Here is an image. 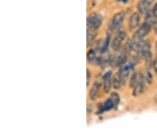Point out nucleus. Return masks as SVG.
<instances>
[{
    "mask_svg": "<svg viewBox=\"0 0 157 130\" xmlns=\"http://www.w3.org/2000/svg\"><path fill=\"white\" fill-rule=\"evenodd\" d=\"M96 35H97V33H96L95 30H87V34H86V37H87V39H86L87 46H90L94 42Z\"/></svg>",
    "mask_w": 157,
    "mask_h": 130,
    "instance_id": "nucleus-15",
    "label": "nucleus"
},
{
    "mask_svg": "<svg viewBox=\"0 0 157 130\" xmlns=\"http://www.w3.org/2000/svg\"><path fill=\"white\" fill-rule=\"evenodd\" d=\"M141 22V15L138 12H134L132 16L130 17L129 19V29L131 31L134 30L136 27L139 26Z\"/></svg>",
    "mask_w": 157,
    "mask_h": 130,
    "instance_id": "nucleus-6",
    "label": "nucleus"
},
{
    "mask_svg": "<svg viewBox=\"0 0 157 130\" xmlns=\"http://www.w3.org/2000/svg\"><path fill=\"white\" fill-rule=\"evenodd\" d=\"M110 99L113 100V104H114V107H116L119 105V103H120V97H119V94H116V93H113V94H111V98H110Z\"/></svg>",
    "mask_w": 157,
    "mask_h": 130,
    "instance_id": "nucleus-17",
    "label": "nucleus"
},
{
    "mask_svg": "<svg viewBox=\"0 0 157 130\" xmlns=\"http://www.w3.org/2000/svg\"><path fill=\"white\" fill-rule=\"evenodd\" d=\"M112 84H113V86L114 89H119L121 88V85L123 84L122 83V80H121V74L120 73H116L114 76H113V79L112 81Z\"/></svg>",
    "mask_w": 157,
    "mask_h": 130,
    "instance_id": "nucleus-13",
    "label": "nucleus"
},
{
    "mask_svg": "<svg viewBox=\"0 0 157 130\" xmlns=\"http://www.w3.org/2000/svg\"><path fill=\"white\" fill-rule=\"evenodd\" d=\"M156 102H157V94H156Z\"/></svg>",
    "mask_w": 157,
    "mask_h": 130,
    "instance_id": "nucleus-24",
    "label": "nucleus"
},
{
    "mask_svg": "<svg viewBox=\"0 0 157 130\" xmlns=\"http://www.w3.org/2000/svg\"><path fill=\"white\" fill-rule=\"evenodd\" d=\"M156 50H157V42H156Z\"/></svg>",
    "mask_w": 157,
    "mask_h": 130,
    "instance_id": "nucleus-25",
    "label": "nucleus"
},
{
    "mask_svg": "<svg viewBox=\"0 0 157 130\" xmlns=\"http://www.w3.org/2000/svg\"><path fill=\"white\" fill-rule=\"evenodd\" d=\"M152 2H153V0H141L138 3L137 9H138L140 15L146 14L149 11V7H150Z\"/></svg>",
    "mask_w": 157,
    "mask_h": 130,
    "instance_id": "nucleus-5",
    "label": "nucleus"
},
{
    "mask_svg": "<svg viewBox=\"0 0 157 130\" xmlns=\"http://www.w3.org/2000/svg\"><path fill=\"white\" fill-rule=\"evenodd\" d=\"M132 64H127V65H124L121 67V70L120 72V74H121V80H122V83L126 84L127 80H128V77H129V73H130V69L132 68Z\"/></svg>",
    "mask_w": 157,
    "mask_h": 130,
    "instance_id": "nucleus-8",
    "label": "nucleus"
},
{
    "mask_svg": "<svg viewBox=\"0 0 157 130\" xmlns=\"http://www.w3.org/2000/svg\"><path fill=\"white\" fill-rule=\"evenodd\" d=\"M126 56L124 52H121V54H119L113 60V65L114 66H121L124 63L126 62Z\"/></svg>",
    "mask_w": 157,
    "mask_h": 130,
    "instance_id": "nucleus-12",
    "label": "nucleus"
},
{
    "mask_svg": "<svg viewBox=\"0 0 157 130\" xmlns=\"http://www.w3.org/2000/svg\"><path fill=\"white\" fill-rule=\"evenodd\" d=\"M96 49H91L87 53V60L90 63H100V58L98 57Z\"/></svg>",
    "mask_w": 157,
    "mask_h": 130,
    "instance_id": "nucleus-10",
    "label": "nucleus"
},
{
    "mask_svg": "<svg viewBox=\"0 0 157 130\" xmlns=\"http://www.w3.org/2000/svg\"><path fill=\"white\" fill-rule=\"evenodd\" d=\"M112 73L108 72L103 76V86H104V91L105 93H109L112 86Z\"/></svg>",
    "mask_w": 157,
    "mask_h": 130,
    "instance_id": "nucleus-7",
    "label": "nucleus"
},
{
    "mask_svg": "<svg viewBox=\"0 0 157 130\" xmlns=\"http://www.w3.org/2000/svg\"><path fill=\"white\" fill-rule=\"evenodd\" d=\"M119 1H121V2H123V3H126V2H127L128 0H119Z\"/></svg>",
    "mask_w": 157,
    "mask_h": 130,
    "instance_id": "nucleus-23",
    "label": "nucleus"
},
{
    "mask_svg": "<svg viewBox=\"0 0 157 130\" xmlns=\"http://www.w3.org/2000/svg\"><path fill=\"white\" fill-rule=\"evenodd\" d=\"M152 26L154 27V30H155V32L157 33V18L156 17V19L154 20V22H153V24H152Z\"/></svg>",
    "mask_w": 157,
    "mask_h": 130,
    "instance_id": "nucleus-19",
    "label": "nucleus"
},
{
    "mask_svg": "<svg viewBox=\"0 0 157 130\" xmlns=\"http://www.w3.org/2000/svg\"><path fill=\"white\" fill-rule=\"evenodd\" d=\"M156 19V17L154 16V13L152 11H148L147 13H146V17H145V21L146 22H148L150 24H153L154 20Z\"/></svg>",
    "mask_w": 157,
    "mask_h": 130,
    "instance_id": "nucleus-16",
    "label": "nucleus"
},
{
    "mask_svg": "<svg viewBox=\"0 0 157 130\" xmlns=\"http://www.w3.org/2000/svg\"><path fill=\"white\" fill-rule=\"evenodd\" d=\"M144 79H145L146 81L148 82L152 81V75H151V73H150L149 72H147V73H146V77H145Z\"/></svg>",
    "mask_w": 157,
    "mask_h": 130,
    "instance_id": "nucleus-18",
    "label": "nucleus"
},
{
    "mask_svg": "<svg viewBox=\"0 0 157 130\" xmlns=\"http://www.w3.org/2000/svg\"><path fill=\"white\" fill-rule=\"evenodd\" d=\"M152 29V24L144 21V23L141 25V26L137 30V32L134 33V38L137 39H143L148 33H150Z\"/></svg>",
    "mask_w": 157,
    "mask_h": 130,
    "instance_id": "nucleus-3",
    "label": "nucleus"
},
{
    "mask_svg": "<svg viewBox=\"0 0 157 130\" xmlns=\"http://www.w3.org/2000/svg\"><path fill=\"white\" fill-rule=\"evenodd\" d=\"M102 24V17L98 13H91L87 17V30H95L100 28Z\"/></svg>",
    "mask_w": 157,
    "mask_h": 130,
    "instance_id": "nucleus-1",
    "label": "nucleus"
},
{
    "mask_svg": "<svg viewBox=\"0 0 157 130\" xmlns=\"http://www.w3.org/2000/svg\"><path fill=\"white\" fill-rule=\"evenodd\" d=\"M153 66H154V69H155L156 73H157V60H156L153 62Z\"/></svg>",
    "mask_w": 157,
    "mask_h": 130,
    "instance_id": "nucleus-21",
    "label": "nucleus"
},
{
    "mask_svg": "<svg viewBox=\"0 0 157 130\" xmlns=\"http://www.w3.org/2000/svg\"><path fill=\"white\" fill-rule=\"evenodd\" d=\"M153 13H154V16L156 17L157 18V2L156 3V4H155V6H154V8H153Z\"/></svg>",
    "mask_w": 157,
    "mask_h": 130,
    "instance_id": "nucleus-20",
    "label": "nucleus"
},
{
    "mask_svg": "<svg viewBox=\"0 0 157 130\" xmlns=\"http://www.w3.org/2000/svg\"><path fill=\"white\" fill-rule=\"evenodd\" d=\"M144 81H145V79L143 77V79L141 80V81L134 87V92H133L134 96H139L143 93V91H144Z\"/></svg>",
    "mask_w": 157,
    "mask_h": 130,
    "instance_id": "nucleus-11",
    "label": "nucleus"
},
{
    "mask_svg": "<svg viewBox=\"0 0 157 130\" xmlns=\"http://www.w3.org/2000/svg\"><path fill=\"white\" fill-rule=\"evenodd\" d=\"M87 86L89 85V80H90V71L87 69Z\"/></svg>",
    "mask_w": 157,
    "mask_h": 130,
    "instance_id": "nucleus-22",
    "label": "nucleus"
},
{
    "mask_svg": "<svg viewBox=\"0 0 157 130\" xmlns=\"http://www.w3.org/2000/svg\"><path fill=\"white\" fill-rule=\"evenodd\" d=\"M125 37V32L119 30V31L117 32V33L115 34V36H114V38H113V41H112V45H111L112 49L114 50V51H117L118 49L120 48L121 46V44H122V42L124 41Z\"/></svg>",
    "mask_w": 157,
    "mask_h": 130,
    "instance_id": "nucleus-4",
    "label": "nucleus"
},
{
    "mask_svg": "<svg viewBox=\"0 0 157 130\" xmlns=\"http://www.w3.org/2000/svg\"><path fill=\"white\" fill-rule=\"evenodd\" d=\"M124 18H125V13L123 12L116 13L114 16L113 17V18L110 22V30L111 31H117V30L119 31V29L121 28V26L123 24Z\"/></svg>",
    "mask_w": 157,
    "mask_h": 130,
    "instance_id": "nucleus-2",
    "label": "nucleus"
},
{
    "mask_svg": "<svg viewBox=\"0 0 157 130\" xmlns=\"http://www.w3.org/2000/svg\"><path fill=\"white\" fill-rule=\"evenodd\" d=\"M142 79H143V76H141L140 73H134L132 75L131 80H130V86L134 88L139 82L141 81Z\"/></svg>",
    "mask_w": 157,
    "mask_h": 130,
    "instance_id": "nucleus-14",
    "label": "nucleus"
},
{
    "mask_svg": "<svg viewBox=\"0 0 157 130\" xmlns=\"http://www.w3.org/2000/svg\"><path fill=\"white\" fill-rule=\"evenodd\" d=\"M100 86H101V83L99 81H96L94 82V84L93 85V87L91 88L90 92H89V97L92 100L96 99L98 97V92L100 88Z\"/></svg>",
    "mask_w": 157,
    "mask_h": 130,
    "instance_id": "nucleus-9",
    "label": "nucleus"
}]
</instances>
